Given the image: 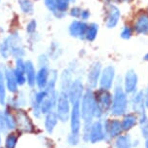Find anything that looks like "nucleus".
Listing matches in <instances>:
<instances>
[{"mask_svg":"<svg viewBox=\"0 0 148 148\" xmlns=\"http://www.w3.org/2000/svg\"><path fill=\"white\" fill-rule=\"evenodd\" d=\"M128 108H129V98L123 88L121 79H119L113 85L112 103H111L110 112L111 115L120 117L128 112Z\"/></svg>","mask_w":148,"mask_h":148,"instance_id":"f257e3e1","label":"nucleus"},{"mask_svg":"<svg viewBox=\"0 0 148 148\" xmlns=\"http://www.w3.org/2000/svg\"><path fill=\"white\" fill-rule=\"evenodd\" d=\"M111 103H112V94L110 90L99 89L97 92H95L94 118L102 119V117L110 112Z\"/></svg>","mask_w":148,"mask_h":148,"instance_id":"f03ea898","label":"nucleus"},{"mask_svg":"<svg viewBox=\"0 0 148 148\" xmlns=\"http://www.w3.org/2000/svg\"><path fill=\"white\" fill-rule=\"evenodd\" d=\"M95 110V92L93 89L87 88L80 100V114L84 124H91L94 119Z\"/></svg>","mask_w":148,"mask_h":148,"instance_id":"7ed1b4c3","label":"nucleus"},{"mask_svg":"<svg viewBox=\"0 0 148 148\" xmlns=\"http://www.w3.org/2000/svg\"><path fill=\"white\" fill-rule=\"evenodd\" d=\"M129 106L132 108L133 112L136 113L138 117V123L144 121L147 119V113H146V107H145V101H144V93L141 90H136L135 93L131 95V98L129 100Z\"/></svg>","mask_w":148,"mask_h":148,"instance_id":"20e7f679","label":"nucleus"},{"mask_svg":"<svg viewBox=\"0 0 148 148\" xmlns=\"http://www.w3.org/2000/svg\"><path fill=\"white\" fill-rule=\"evenodd\" d=\"M71 102H70L69 96L67 92L59 91L57 93V99H56V115L58 117V120L62 122H66L70 119V113H71Z\"/></svg>","mask_w":148,"mask_h":148,"instance_id":"39448f33","label":"nucleus"},{"mask_svg":"<svg viewBox=\"0 0 148 148\" xmlns=\"http://www.w3.org/2000/svg\"><path fill=\"white\" fill-rule=\"evenodd\" d=\"M7 38L10 46V57L15 60L18 58H24L26 55V51L21 34L18 31H14L8 35Z\"/></svg>","mask_w":148,"mask_h":148,"instance_id":"423d86ee","label":"nucleus"},{"mask_svg":"<svg viewBox=\"0 0 148 148\" xmlns=\"http://www.w3.org/2000/svg\"><path fill=\"white\" fill-rule=\"evenodd\" d=\"M116 71L113 65H107L102 69L101 76L99 79V89L103 90H111L115 83Z\"/></svg>","mask_w":148,"mask_h":148,"instance_id":"0eeeda50","label":"nucleus"},{"mask_svg":"<svg viewBox=\"0 0 148 148\" xmlns=\"http://www.w3.org/2000/svg\"><path fill=\"white\" fill-rule=\"evenodd\" d=\"M120 18H121V11L116 5L108 3L106 7L105 24L108 29H112L118 25Z\"/></svg>","mask_w":148,"mask_h":148,"instance_id":"6e6552de","label":"nucleus"},{"mask_svg":"<svg viewBox=\"0 0 148 148\" xmlns=\"http://www.w3.org/2000/svg\"><path fill=\"white\" fill-rule=\"evenodd\" d=\"M104 126L106 139L108 138H115L121 134H123V129L121 125V120L114 118V119H106L103 122Z\"/></svg>","mask_w":148,"mask_h":148,"instance_id":"1a4fd4ad","label":"nucleus"},{"mask_svg":"<svg viewBox=\"0 0 148 148\" xmlns=\"http://www.w3.org/2000/svg\"><path fill=\"white\" fill-rule=\"evenodd\" d=\"M102 69L103 66L100 61H94L89 66L87 71V79H86L88 88L91 89L97 88L98 84H99V79H100V76H101Z\"/></svg>","mask_w":148,"mask_h":148,"instance_id":"9d476101","label":"nucleus"},{"mask_svg":"<svg viewBox=\"0 0 148 148\" xmlns=\"http://www.w3.org/2000/svg\"><path fill=\"white\" fill-rule=\"evenodd\" d=\"M123 88L128 95H132L138 90V77L135 70L130 69L126 72L123 79Z\"/></svg>","mask_w":148,"mask_h":148,"instance_id":"9b49d317","label":"nucleus"},{"mask_svg":"<svg viewBox=\"0 0 148 148\" xmlns=\"http://www.w3.org/2000/svg\"><path fill=\"white\" fill-rule=\"evenodd\" d=\"M84 91H85L84 84H83L82 79H73L71 85H70V87L68 89V92H67L70 102H71V105L74 104V103L80 102Z\"/></svg>","mask_w":148,"mask_h":148,"instance_id":"f8f14e48","label":"nucleus"},{"mask_svg":"<svg viewBox=\"0 0 148 148\" xmlns=\"http://www.w3.org/2000/svg\"><path fill=\"white\" fill-rule=\"evenodd\" d=\"M106 140L104 126L101 119H98L97 121L92 122L90 130H89V138L88 141L91 143H98L100 141Z\"/></svg>","mask_w":148,"mask_h":148,"instance_id":"ddd939ff","label":"nucleus"},{"mask_svg":"<svg viewBox=\"0 0 148 148\" xmlns=\"http://www.w3.org/2000/svg\"><path fill=\"white\" fill-rule=\"evenodd\" d=\"M87 22L80 21V19H74L68 26L69 35L72 38L84 40V35L86 28H87Z\"/></svg>","mask_w":148,"mask_h":148,"instance_id":"4468645a","label":"nucleus"},{"mask_svg":"<svg viewBox=\"0 0 148 148\" xmlns=\"http://www.w3.org/2000/svg\"><path fill=\"white\" fill-rule=\"evenodd\" d=\"M133 30L138 35H148V13L139 12L134 21Z\"/></svg>","mask_w":148,"mask_h":148,"instance_id":"2eb2a0df","label":"nucleus"},{"mask_svg":"<svg viewBox=\"0 0 148 148\" xmlns=\"http://www.w3.org/2000/svg\"><path fill=\"white\" fill-rule=\"evenodd\" d=\"M3 71H4V77H5V82H6V87L7 91H9L10 93L16 94L18 92V84L16 82L15 74L13 71L12 66H3Z\"/></svg>","mask_w":148,"mask_h":148,"instance_id":"dca6fc26","label":"nucleus"},{"mask_svg":"<svg viewBox=\"0 0 148 148\" xmlns=\"http://www.w3.org/2000/svg\"><path fill=\"white\" fill-rule=\"evenodd\" d=\"M51 68L49 66H41L39 67L36 73V86L38 89H45L49 82Z\"/></svg>","mask_w":148,"mask_h":148,"instance_id":"f3484780","label":"nucleus"},{"mask_svg":"<svg viewBox=\"0 0 148 148\" xmlns=\"http://www.w3.org/2000/svg\"><path fill=\"white\" fill-rule=\"evenodd\" d=\"M138 124V117L134 112H126L123 115L121 125L123 132H130Z\"/></svg>","mask_w":148,"mask_h":148,"instance_id":"a211bd4d","label":"nucleus"},{"mask_svg":"<svg viewBox=\"0 0 148 148\" xmlns=\"http://www.w3.org/2000/svg\"><path fill=\"white\" fill-rule=\"evenodd\" d=\"M36 66L33 61L27 59L25 60V77L26 83L30 88H33L36 85Z\"/></svg>","mask_w":148,"mask_h":148,"instance_id":"6ab92c4d","label":"nucleus"},{"mask_svg":"<svg viewBox=\"0 0 148 148\" xmlns=\"http://www.w3.org/2000/svg\"><path fill=\"white\" fill-rule=\"evenodd\" d=\"M71 0H55V13L53 16L57 19H62L68 14L71 6Z\"/></svg>","mask_w":148,"mask_h":148,"instance_id":"aec40b11","label":"nucleus"},{"mask_svg":"<svg viewBox=\"0 0 148 148\" xmlns=\"http://www.w3.org/2000/svg\"><path fill=\"white\" fill-rule=\"evenodd\" d=\"M73 82V72L69 68L64 69L60 75V91L68 92V89Z\"/></svg>","mask_w":148,"mask_h":148,"instance_id":"412c9836","label":"nucleus"},{"mask_svg":"<svg viewBox=\"0 0 148 148\" xmlns=\"http://www.w3.org/2000/svg\"><path fill=\"white\" fill-rule=\"evenodd\" d=\"M46 53L49 55L51 60H57L59 59L60 56L62 55V49H61L60 45L56 41H52L49 44V47H47V51Z\"/></svg>","mask_w":148,"mask_h":148,"instance_id":"4be33fe9","label":"nucleus"},{"mask_svg":"<svg viewBox=\"0 0 148 148\" xmlns=\"http://www.w3.org/2000/svg\"><path fill=\"white\" fill-rule=\"evenodd\" d=\"M18 5L21 14L32 16L35 12V5L33 0H18Z\"/></svg>","mask_w":148,"mask_h":148,"instance_id":"5701e85b","label":"nucleus"},{"mask_svg":"<svg viewBox=\"0 0 148 148\" xmlns=\"http://www.w3.org/2000/svg\"><path fill=\"white\" fill-rule=\"evenodd\" d=\"M115 148H133V141L129 134H121L115 138Z\"/></svg>","mask_w":148,"mask_h":148,"instance_id":"b1692460","label":"nucleus"},{"mask_svg":"<svg viewBox=\"0 0 148 148\" xmlns=\"http://www.w3.org/2000/svg\"><path fill=\"white\" fill-rule=\"evenodd\" d=\"M98 33H99V25L97 23H95V22L88 23L84 35V40L89 42V43H92V42L96 40Z\"/></svg>","mask_w":148,"mask_h":148,"instance_id":"393cba45","label":"nucleus"},{"mask_svg":"<svg viewBox=\"0 0 148 148\" xmlns=\"http://www.w3.org/2000/svg\"><path fill=\"white\" fill-rule=\"evenodd\" d=\"M0 67V105L5 106L6 105V100H7V87H6V82H5V77H4V71H3V66Z\"/></svg>","mask_w":148,"mask_h":148,"instance_id":"a878e982","label":"nucleus"},{"mask_svg":"<svg viewBox=\"0 0 148 148\" xmlns=\"http://www.w3.org/2000/svg\"><path fill=\"white\" fill-rule=\"evenodd\" d=\"M58 121V117L56 115V112L53 110L49 111V112L46 113V119H45V126L47 132H51L56 126Z\"/></svg>","mask_w":148,"mask_h":148,"instance_id":"bb28decb","label":"nucleus"},{"mask_svg":"<svg viewBox=\"0 0 148 148\" xmlns=\"http://www.w3.org/2000/svg\"><path fill=\"white\" fill-rule=\"evenodd\" d=\"M0 57L3 60H8L10 58V46L7 37L3 38L0 42Z\"/></svg>","mask_w":148,"mask_h":148,"instance_id":"cd10ccee","label":"nucleus"},{"mask_svg":"<svg viewBox=\"0 0 148 148\" xmlns=\"http://www.w3.org/2000/svg\"><path fill=\"white\" fill-rule=\"evenodd\" d=\"M37 27H38L37 21H36L35 18L30 19L25 25V31H26L27 34H28V36L37 33Z\"/></svg>","mask_w":148,"mask_h":148,"instance_id":"c85d7f7f","label":"nucleus"},{"mask_svg":"<svg viewBox=\"0 0 148 148\" xmlns=\"http://www.w3.org/2000/svg\"><path fill=\"white\" fill-rule=\"evenodd\" d=\"M133 32L134 30L130 25H124L122 27L121 32H120V37L123 40H130L133 36Z\"/></svg>","mask_w":148,"mask_h":148,"instance_id":"c756f323","label":"nucleus"},{"mask_svg":"<svg viewBox=\"0 0 148 148\" xmlns=\"http://www.w3.org/2000/svg\"><path fill=\"white\" fill-rule=\"evenodd\" d=\"M82 8H80L79 6H73V7H70L68 13H69L70 16L74 19H79L80 14H82Z\"/></svg>","mask_w":148,"mask_h":148,"instance_id":"7c9ffc66","label":"nucleus"},{"mask_svg":"<svg viewBox=\"0 0 148 148\" xmlns=\"http://www.w3.org/2000/svg\"><path fill=\"white\" fill-rule=\"evenodd\" d=\"M49 62H51V59H49V55L47 53H41L39 54V56L37 58V64L39 67L41 66H49Z\"/></svg>","mask_w":148,"mask_h":148,"instance_id":"2f4dec72","label":"nucleus"},{"mask_svg":"<svg viewBox=\"0 0 148 148\" xmlns=\"http://www.w3.org/2000/svg\"><path fill=\"white\" fill-rule=\"evenodd\" d=\"M139 124V128H140V132H141V136L143 138H148V117L147 119H145L144 121H142Z\"/></svg>","mask_w":148,"mask_h":148,"instance_id":"473e14b6","label":"nucleus"},{"mask_svg":"<svg viewBox=\"0 0 148 148\" xmlns=\"http://www.w3.org/2000/svg\"><path fill=\"white\" fill-rule=\"evenodd\" d=\"M44 5L52 16L55 13V0H44Z\"/></svg>","mask_w":148,"mask_h":148,"instance_id":"72a5a7b5","label":"nucleus"},{"mask_svg":"<svg viewBox=\"0 0 148 148\" xmlns=\"http://www.w3.org/2000/svg\"><path fill=\"white\" fill-rule=\"evenodd\" d=\"M16 135L14 134H11L6 139V147L7 148H15L16 144V140H18V138L15 136Z\"/></svg>","mask_w":148,"mask_h":148,"instance_id":"f704fd0d","label":"nucleus"},{"mask_svg":"<svg viewBox=\"0 0 148 148\" xmlns=\"http://www.w3.org/2000/svg\"><path fill=\"white\" fill-rule=\"evenodd\" d=\"M91 16V13L90 11L88 9H82V14H80V16H79V19L80 21H87Z\"/></svg>","mask_w":148,"mask_h":148,"instance_id":"c9c22d12","label":"nucleus"},{"mask_svg":"<svg viewBox=\"0 0 148 148\" xmlns=\"http://www.w3.org/2000/svg\"><path fill=\"white\" fill-rule=\"evenodd\" d=\"M144 93V101H145V107L148 110V83H147V86H146V89L143 91Z\"/></svg>","mask_w":148,"mask_h":148,"instance_id":"e433bc0d","label":"nucleus"},{"mask_svg":"<svg viewBox=\"0 0 148 148\" xmlns=\"http://www.w3.org/2000/svg\"><path fill=\"white\" fill-rule=\"evenodd\" d=\"M133 0H115L117 3H131Z\"/></svg>","mask_w":148,"mask_h":148,"instance_id":"4c0bfd02","label":"nucleus"},{"mask_svg":"<svg viewBox=\"0 0 148 148\" xmlns=\"http://www.w3.org/2000/svg\"><path fill=\"white\" fill-rule=\"evenodd\" d=\"M145 141H144V148H148V138H144Z\"/></svg>","mask_w":148,"mask_h":148,"instance_id":"58836bf2","label":"nucleus"},{"mask_svg":"<svg viewBox=\"0 0 148 148\" xmlns=\"http://www.w3.org/2000/svg\"><path fill=\"white\" fill-rule=\"evenodd\" d=\"M143 60L144 61H147V62H148V52L143 56Z\"/></svg>","mask_w":148,"mask_h":148,"instance_id":"ea45409f","label":"nucleus"},{"mask_svg":"<svg viewBox=\"0 0 148 148\" xmlns=\"http://www.w3.org/2000/svg\"><path fill=\"white\" fill-rule=\"evenodd\" d=\"M105 1L107 2V3H110V2L112 1V0H105Z\"/></svg>","mask_w":148,"mask_h":148,"instance_id":"a19ab883","label":"nucleus"},{"mask_svg":"<svg viewBox=\"0 0 148 148\" xmlns=\"http://www.w3.org/2000/svg\"><path fill=\"white\" fill-rule=\"evenodd\" d=\"M33 1H40V0H33Z\"/></svg>","mask_w":148,"mask_h":148,"instance_id":"79ce46f5","label":"nucleus"},{"mask_svg":"<svg viewBox=\"0 0 148 148\" xmlns=\"http://www.w3.org/2000/svg\"><path fill=\"white\" fill-rule=\"evenodd\" d=\"M1 1H2V0H0V4H1Z\"/></svg>","mask_w":148,"mask_h":148,"instance_id":"37998d69","label":"nucleus"}]
</instances>
